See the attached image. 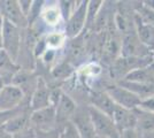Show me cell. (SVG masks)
<instances>
[{
    "label": "cell",
    "mask_w": 154,
    "mask_h": 138,
    "mask_svg": "<svg viewBox=\"0 0 154 138\" xmlns=\"http://www.w3.org/2000/svg\"><path fill=\"white\" fill-rule=\"evenodd\" d=\"M22 46L21 29L4 20L2 28V50L14 60L17 61Z\"/></svg>",
    "instance_id": "cell-1"
},
{
    "label": "cell",
    "mask_w": 154,
    "mask_h": 138,
    "mask_svg": "<svg viewBox=\"0 0 154 138\" xmlns=\"http://www.w3.org/2000/svg\"><path fill=\"white\" fill-rule=\"evenodd\" d=\"M88 108H89V113H90L97 137L120 138V131L114 124L113 118L103 113L99 112L98 109L91 106H88Z\"/></svg>",
    "instance_id": "cell-2"
},
{
    "label": "cell",
    "mask_w": 154,
    "mask_h": 138,
    "mask_svg": "<svg viewBox=\"0 0 154 138\" xmlns=\"http://www.w3.org/2000/svg\"><path fill=\"white\" fill-rule=\"evenodd\" d=\"M29 124L35 131H52L57 128L55 108L48 106L38 111H33L29 115Z\"/></svg>",
    "instance_id": "cell-3"
},
{
    "label": "cell",
    "mask_w": 154,
    "mask_h": 138,
    "mask_svg": "<svg viewBox=\"0 0 154 138\" xmlns=\"http://www.w3.org/2000/svg\"><path fill=\"white\" fill-rule=\"evenodd\" d=\"M86 9H88V1H81L77 5L75 11L66 21L64 26V35L67 38L74 39L83 32L86 24Z\"/></svg>",
    "instance_id": "cell-4"
},
{
    "label": "cell",
    "mask_w": 154,
    "mask_h": 138,
    "mask_svg": "<svg viewBox=\"0 0 154 138\" xmlns=\"http://www.w3.org/2000/svg\"><path fill=\"white\" fill-rule=\"evenodd\" d=\"M105 91L113 99L116 106H120V107L127 108V109H136L140 105L141 99L121 84L109 85L107 86V89Z\"/></svg>",
    "instance_id": "cell-5"
},
{
    "label": "cell",
    "mask_w": 154,
    "mask_h": 138,
    "mask_svg": "<svg viewBox=\"0 0 154 138\" xmlns=\"http://www.w3.org/2000/svg\"><path fill=\"white\" fill-rule=\"evenodd\" d=\"M0 16L5 21L20 28L21 30L29 26L28 19L22 13L19 1L16 0H1L0 1Z\"/></svg>",
    "instance_id": "cell-6"
},
{
    "label": "cell",
    "mask_w": 154,
    "mask_h": 138,
    "mask_svg": "<svg viewBox=\"0 0 154 138\" xmlns=\"http://www.w3.org/2000/svg\"><path fill=\"white\" fill-rule=\"evenodd\" d=\"M24 92L14 84H6L0 90V112H11L21 107Z\"/></svg>",
    "instance_id": "cell-7"
},
{
    "label": "cell",
    "mask_w": 154,
    "mask_h": 138,
    "mask_svg": "<svg viewBox=\"0 0 154 138\" xmlns=\"http://www.w3.org/2000/svg\"><path fill=\"white\" fill-rule=\"evenodd\" d=\"M71 124L75 127L81 138H96L94 128L92 124L89 108L77 107L70 118Z\"/></svg>",
    "instance_id": "cell-8"
},
{
    "label": "cell",
    "mask_w": 154,
    "mask_h": 138,
    "mask_svg": "<svg viewBox=\"0 0 154 138\" xmlns=\"http://www.w3.org/2000/svg\"><path fill=\"white\" fill-rule=\"evenodd\" d=\"M121 54L122 58H145L149 57V50L139 41L136 32H129L121 43Z\"/></svg>",
    "instance_id": "cell-9"
},
{
    "label": "cell",
    "mask_w": 154,
    "mask_h": 138,
    "mask_svg": "<svg viewBox=\"0 0 154 138\" xmlns=\"http://www.w3.org/2000/svg\"><path fill=\"white\" fill-rule=\"evenodd\" d=\"M53 107L55 108V115H57V125L61 124V127L70 121L74 112L76 111L77 106L75 101L63 91L59 96L57 101L53 104Z\"/></svg>",
    "instance_id": "cell-10"
},
{
    "label": "cell",
    "mask_w": 154,
    "mask_h": 138,
    "mask_svg": "<svg viewBox=\"0 0 154 138\" xmlns=\"http://www.w3.org/2000/svg\"><path fill=\"white\" fill-rule=\"evenodd\" d=\"M51 105V90L48 89L45 81L42 78L37 79L36 87L30 97V108L31 111H38Z\"/></svg>",
    "instance_id": "cell-11"
},
{
    "label": "cell",
    "mask_w": 154,
    "mask_h": 138,
    "mask_svg": "<svg viewBox=\"0 0 154 138\" xmlns=\"http://www.w3.org/2000/svg\"><path fill=\"white\" fill-rule=\"evenodd\" d=\"M112 118L120 133L129 129H136L137 118H136L135 109H127L120 106H116Z\"/></svg>",
    "instance_id": "cell-12"
},
{
    "label": "cell",
    "mask_w": 154,
    "mask_h": 138,
    "mask_svg": "<svg viewBox=\"0 0 154 138\" xmlns=\"http://www.w3.org/2000/svg\"><path fill=\"white\" fill-rule=\"evenodd\" d=\"M135 32L137 38L139 39L143 45L149 51L154 50V26L151 23H147L143 21L138 16V14L135 15Z\"/></svg>",
    "instance_id": "cell-13"
},
{
    "label": "cell",
    "mask_w": 154,
    "mask_h": 138,
    "mask_svg": "<svg viewBox=\"0 0 154 138\" xmlns=\"http://www.w3.org/2000/svg\"><path fill=\"white\" fill-rule=\"evenodd\" d=\"M21 70V67L4 50H0V78L4 84H12L14 77Z\"/></svg>",
    "instance_id": "cell-14"
},
{
    "label": "cell",
    "mask_w": 154,
    "mask_h": 138,
    "mask_svg": "<svg viewBox=\"0 0 154 138\" xmlns=\"http://www.w3.org/2000/svg\"><path fill=\"white\" fill-rule=\"evenodd\" d=\"M136 129L144 138H151L154 136V113L136 108Z\"/></svg>",
    "instance_id": "cell-15"
},
{
    "label": "cell",
    "mask_w": 154,
    "mask_h": 138,
    "mask_svg": "<svg viewBox=\"0 0 154 138\" xmlns=\"http://www.w3.org/2000/svg\"><path fill=\"white\" fill-rule=\"evenodd\" d=\"M91 107L98 109L99 112L103 113L108 116H113V113L115 111L116 105L113 101V99L109 97V94L106 91L94 92L91 97Z\"/></svg>",
    "instance_id": "cell-16"
},
{
    "label": "cell",
    "mask_w": 154,
    "mask_h": 138,
    "mask_svg": "<svg viewBox=\"0 0 154 138\" xmlns=\"http://www.w3.org/2000/svg\"><path fill=\"white\" fill-rule=\"evenodd\" d=\"M2 127L8 133L14 136V135L23 131L24 129L30 127V124H29V115L26 113H17L12 118H9Z\"/></svg>",
    "instance_id": "cell-17"
},
{
    "label": "cell",
    "mask_w": 154,
    "mask_h": 138,
    "mask_svg": "<svg viewBox=\"0 0 154 138\" xmlns=\"http://www.w3.org/2000/svg\"><path fill=\"white\" fill-rule=\"evenodd\" d=\"M40 17H42L43 23H45L46 26H58L61 23V21L63 20L58 4L43 6Z\"/></svg>",
    "instance_id": "cell-18"
},
{
    "label": "cell",
    "mask_w": 154,
    "mask_h": 138,
    "mask_svg": "<svg viewBox=\"0 0 154 138\" xmlns=\"http://www.w3.org/2000/svg\"><path fill=\"white\" fill-rule=\"evenodd\" d=\"M67 37L63 31H52L45 36V45L47 50L58 51L66 44Z\"/></svg>",
    "instance_id": "cell-19"
},
{
    "label": "cell",
    "mask_w": 154,
    "mask_h": 138,
    "mask_svg": "<svg viewBox=\"0 0 154 138\" xmlns=\"http://www.w3.org/2000/svg\"><path fill=\"white\" fill-rule=\"evenodd\" d=\"M103 1L96 0V1H88V9H86V24L85 29H92L94 26L98 14L100 13L103 6Z\"/></svg>",
    "instance_id": "cell-20"
},
{
    "label": "cell",
    "mask_w": 154,
    "mask_h": 138,
    "mask_svg": "<svg viewBox=\"0 0 154 138\" xmlns=\"http://www.w3.org/2000/svg\"><path fill=\"white\" fill-rule=\"evenodd\" d=\"M59 138H81L75 127L71 124V122L64 123L62 127H60L59 130Z\"/></svg>",
    "instance_id": "cell-21"
},
{
    "label": "cell",
    "mask_w": 154,
    "mask_h": 138,
    "mask_svg": "<svg viewBox=\"0 0 154 138\" xmlns=\"http://www.w3.org/2000/svg\"><path fill=\"white\" fill-rule=\"evenodd\" d=\"M71 74V68L69 63L64 62V63H60L55 67V69H53V75L59 78H67Z\"/></svg>",
    "instance_id": "cell-22"
},
{
    "label": "cell",
    "mask_w": 154,
    "mask_h": 138,
    "mask_svg": "<svg viewBox=\"0 0 154 138\" xmlns=\"http://www.w3.org/2000/svg\"><path fill=\"white\" fill-rule=\"evenodd\" d=\"M138 108H140L143 111H146V112L154 113V96L143 99Z\"/></svg>",
    "instance_id": "cell-23"
},
{
    "label": "cell",
    "mask_w": 154,
    "mask_h": 138,
    "mask_svg": "<svg viewBox=\"0 0 154 138\" xmlns=\"http://www.w3.org/2000/svg\"><path fill=\"white\" fill-rule=\"evenodd\" d=\"M20 112H21L20 108L15 109V111H11V112H0V127H2L9 118H12L14 115H16Z\"/></svg>",
    "instance_id": "cell-24"
},
{
    "label": "cell",
    "mask_w": 154,
    "mask_h": 138,
    "mask_svg": "<svg viewBox=\"0 0 154 138\" xmlns=\"http://www.w3.org/2000/svg\"><path fill=\"white\" fill-rule=\"evenodd\" d=\"M13 138H37V137H36V132H35V130L29 127V128L24 129L23 131H21V132H19V133H16V135H14Z\"/></svg>",
    "instance_id": "cell-25"
},
{
    "label": "cell",
    "mask_w": 154,
    "mask_h": 138,
    "mask_svg": "<svg viewBox=\"0 0 154 138\" xmlns=\"http://www.w3.org/2000/svg\"><path fill=\"white\" fill-rule=\"evenodd\" d=\"M37 138H59V130H52V131H35Z\"/></svg>",
    "instance_id": "cell-26"
},
{
    "label": "cell",
    "mask_w": 154,
    "mask_h": 138,
    "mask_svg": "<svg viewBox=\"0 0 154 138\" xmlns=\"http://www.w3.org/2000/svg\"><path fill=\"white\" fill-rule=\"evenodd\" d=\"M120 138H144L137 129H129L125 131H122L120 133Z\"/></svg>",
    "instance_id": "cell-27"
},
{
    "label": "cell",
    "mask_w": 154,
    "mask_h": 138,
    "mask_svg": "<svg viewBox=\"0 0 154 138\" xmlns=\"http://www.w3.org/2000/svg\"><path fill=\"white\" fill-rule=\"evenodd\" d=\"M19 5L22 13L24 14L26 16V19H28V15H29V12H30L32 6V1L31 0H21V1H19Z\"/></svg>",
    "instance_id": "cell-28"
},
{
    "label": "cell",
    "mask_w": 154,
    "mask_h": 138,
    "mask_svg": "<svg viewBox=\"0 0 154 138\" xmlns=\"http://www.w3.org/2000/svg\"><path fill=\"white\" fill-rule=\"evenodd\" d=\"M0 138H13V136L11 133H8L4 129V127H0Z\"/></svg>",
    "instance_id": "cell-29"
},
{
    "label": "cell",
    "mask_w": 154,
    "mask_h": 138,
    "mask_svg": "<svg viewBox=\"0 0 154 138\" xmlns=\"http://www.w3.org/2000/svg\"><path fill=\"white\" fill-rule=\"evenodd\" d=\"M2 28H4V19L0 16V50H2Z\"/></svg>",
    "instance_id": "cell-30"
},
{
    "label": "cell",
    "mask_w": 154,
    "mask_h": 138,
    "mask_svg": "<svg viewBox=\"0 0 154 138\" xmlns=\"http://www.w3.org/2000/svg\"><path fill=\"white\" fill-rule=\"evenodd\" d=\"M5 85V84H4V82H2V79L0 78V90H1V87H2V86Z\"/></svg>",
    "instance_id": "cell-31"
},
{
    "label": "cell",
    "mask_w": 154,
    "mask_h": 138,
    "mask_svg": "<svg viewBox=\"0 0 154 138\" xmlns=\"http://www.w3.org/2000/svg\"><path fill=\"white\" fill-rule=\"evenodd\" d=\"M96 138H103V137H96Z\"/></svg>",
    "instance_id": "cell-32"
},
{
    "label": "cell",
    "mask_w": 154,
    "mask_h": 138,
    "mask_svg": "<svg viewBox=\"0 0 154 138\" xmlns=\"http://www.w3.org/2000/svg\"><path fill=\"white\" fill-rule=\"evenodd\" d=\"M151 138H154V136H153V137H151Z\"/></svg>",
    "instance_id": "cell-33"
}]
</instances>
